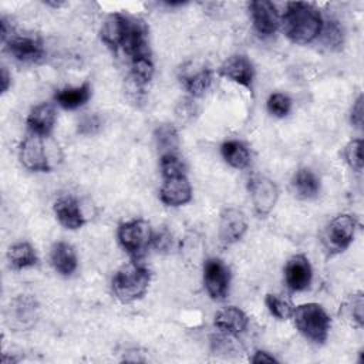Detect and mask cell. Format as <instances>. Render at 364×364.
<instances>
[{
  "label": "cell",
  "instance_id": "1",
  "mask_svg": "<svg viewBox=\"0 0 364 364\" xmlns=\"http://www.w3.org/2000/svg\"><path fill=\"white\" fill-rule=\"evenodd\" d=\"M284 34L297 44L311 43L320 36L323 20L320 11L310 3H289L283 14Z\"/></svg>",
  "mask_w": 364,
  "mask_h": 364
},
{
  "label": "cell",
  "instance_id": "2",
  "mask_svg": "<svg viewBox=\"0 0 364 364\" xmlns=\"http://www.w3.org/2000/svg\"><path fill=\"white\" fill-rule=\"evenodd\" d=\"M151 273L149 270L136 263H128L122 266L112 279V290L118 300L122 303H131L141 299L149 286Z\"/></svg>",
  "mask_w": 364,
  "mask_h": 364
},
{
  "label": "cell",
  "instance_id": "3",
  "mask_svg": "<svg viewBox=\"0 0 364 364\" xmlns=\"http://www.w3.org/2000/svg\"><path fill=\"white\" fill-rule=\"evenodd\" d=\"M293 318L297 330L314 343H324L330 330V317L317 303L300 304L293 310Z\"/></svg>",
  "mask_w": 364,
  "mask_h": 364
},
{
  "label": "cell",
  "instance_id": "4",
  "mask_svg": "<svg viewBox=\"0 0 364 364\" xmlns=\"http://www.w3.org/2000/svg\"><path fill=\"white\" fill-rule=\"evenodd\" d=\"M355 219L351 215H338L326 226L321 240L330 255L344 252L353 242L355 233Z\"/></svg>",
  "mask_w": 364,
  "mask_h": 364
},
{
  "label": "cell",
  "instance_id": "5",
  "mask_svg": "<svg viewBox=\"0 0 364 364\" xmlns=\"http://www.w3.org/2000/svg\"><path fill=\"white\" fill-rule=\"evenodd\" d=\"M154 239L152 229L144 219H132L119 225L118 240L121 246L134 257L145 253Z\"/></svg>",
  "mask_w": 364,
  "mask_h": 364
},
{
  "label": "cell",
  "instance_id": "6",
  "mask_svg": "<svg viewBox=\"0 0 364 364\" xmlns=\"http://www.w3.org/2000/svg\"><path fill=\"white\" fill-rule=\"evenodd\" d=\"M247 189L257 215L264 216L270 213L279 199L277 185L267 176L255 175L249 179Z\"/></svg>",
  "mask_w": 364,
  "mask_h": 364
},
{
  "label": "cell",
  "instance_id": "7",
  "mask_svg": "<svg viewBox=\"0 0 364 364\" xmlns=\"http://www.w3.org/2000/svg\"><path fill=\"white\" fill-rule=\"evenodd\" d=\"M203 282L209 296L215 300H222L229 290V269L220 259L210 257L203 264Z\"/></svg>",
  "mask_w": 364,
  "mask_h": 364
},
{
  "label": "cell",
  "instance_id": "8",
  "mask_svg": "<svg viewBox=\"0 0 364 364\" xmlns=\"http://www.w3.org/2000/svg\"><path fill=\"white\" fill-rule=\"evenodd\" d=\"M121 48L131 57V60L151 57L149 43H148V30L142 21L129 17L127 33L121 44Z\"/></svg>",
  "mask_w": 364,
  "mask_h": 364
},
{
  "label": "cell",
  "instance_id": "9",
  "mask_svg": "<svg viewBox=\"0 0 364 364\" xmlns=\"http://www.w3.org/2000/svg\"><path fill=\"white\" fill-rule=\"evenodd\" d=\"M18 155L21 164L30 171L48 172L51 169L40 135L31 134L30 136H27L20 145Z\"/></svg>",
  "mask_w": 364,
  "mask_h": 364
},
{
  "label": "cell",
  "instance_id": "10",
  "mask_svg": "<svg viewBox=\"0 0 364 364\" xmlns=\"http://www.w3.org/2000/svg\"><path fill=\"white\" fill-rule=\"evenodd\" d=\"M252 21L257 33L263 36L273 34L280 26V16L276 6L269 0H255L249 3Z\"/></svg>",
  "mask_w": 364,
  "mask_h": 364
},
{
  "label": "cell",
  "instance_id": "11",
  "mask_svg": "<svg viewBox=\"0 0 364 364\" xmlns=\"http://www.w3.org/2000/svg\"><path fill=\"white\" fill-rule=\"evenodd\" d=\"M247 230L246 215L236 208H226L220 213L219 236L223 243L232 245L239 242Z\"/></svg>",
  "mask_w": 364,
  "mask_h": 364
},
{
  "label": "cell",
  "instance_id": "12",
  "mask_svg": "<svg viewBox=\"0 0 364 364\" xmlns=\"http://www.w3.org/2000/svg\"><path fill=\"white\" fill-rule=\"evenodd\" d=\"M311 277L313 269L304 255H294L287 260L284 267V280L290 290H306L311 283Z\"/></svg>",
  "mask_w": 364,
  "mask_h": 364
},
{
  "label": "cell",
  "instance_id": "13",
  "mask_svg": "<svg viewBox=\"0 0 364 364\" xmlns=\"http://www.w3.org/2000/svg\"><path fill=\"white\" fill-rule=\"evenodd\" d=\"M162 203L168 206H181L192 199V188L186 175L164 178V183L159 191Z\"/></svg>",
  "mask_w": 364,
  "mask_h": 364
},
{
  "label": "cell",
  "instance_id": "14",
  "mask_svg": "<svg viewBox=\"0 0 364 364\" xmlns=\"http://www.w3.org/2000/svg\"><path fill=\"white\" fill-rule=\"evenodd\" d=\"M9 51L21 63H37L44 55L43 43L33 36H10Z\"/></svg>",
  "mask_w": 364,
  "mask_h": 364
},
{
  "label": "cell",
  "instance_id": "15",
  "mask_svg": "<svg viewBox=\"0 0 364 364\" xmlns=\"http://www.w3.org/2000/svg\"><path fill=\"white\" fill-rule=\"evenodd\" d=\"M219 74L246 87L252 88L255 71L250 60L246 55L236 54L229 57L219 68Z\"/></svg>",
  "mask_w": 364,
  "mask_h": 364
},
{
  "label": "cell",
  "instance_id": "16",
  "mask_svg": "<svg viewBox=\"0 0 364 364\" xmlns=\"http://www.w3.org/2000/svg\"><path fill=\"white\" fill-rule=\"evenodd\" d=\"M54 213L58 222L71 230L80 229L85 223V218L80 208V203L73 196H61L54 203Z\"/></svg>",
  "mask_w": 364,
  "mask_h": 364
},
{
  "label": "cell",
  "instance_id": "17",
  "mask_svg": "<svg viewBox=\"0 0 364 364\" xmlns=\"http://www.w3.org/2000/svg\"><path fill=\"white\" fill-rule=\"evenodd\" d=\"M128 21L129 17L121 13H112L105 18L101 27V38L111 50L117 51L121 47L127 33Z\"/></svg>",
  "mask_w": 364,
  "mask_h": 364
},
{
  "label": "cell",
  "instance_id": "18",
  "mask_svg": "<svg viewBox=\"0 0 364 364\" xmlns=\"http://www.w3.org/2000/svg\"><path fill=\"white\" fill-rule=\"evenodd\" d=\"M247 323H249V318L245 314V311L235 306L225 307L219 310L215 316V326L220 331L232 336L243 333L247 327Z\"/></svg>",
  "mask_w": 364,
  "mask_h": 364
},
{
  "label": "cell",
  "instance_id": "19",
  "mask_svg": "<svg viewBox=\"0 0 364 364\" xmlns=\"http://www.w3.org/2000/svg\"><path fill=\"white\" fill-rule=\"evenodd\" d=\"M181 82L191 95L200 97L210 87L212 74L205 67L192 65L191 68H183V73L181 74Z\"/></svg>",
  "mask_w": 364,
  "mask_h": 364
},
{
  "label": "cell",
  "instance_id": "20",
  "mask_svg": "<svg viewBox=\"0 0 364 364\" xmlns=\"http://www.w3.org/2000/svg\"><path fill=\"white\" fill-rule=\"evenodd\" d=\"M55 124V111L50 104H40L31 109L27 117V125L31 134L36 135H48Z\"/></svg>",
  "mask_w": 364,
  "mask_h": 364
},
{
  "label": "cell",
  "instance_id": "21",
  "mask_svg": "<svg viewBox=\"0 0 364 364\" xmlns=\"http://www.w3.org/2000/svg\"><path fill=\"white\" fill-rule=\"evenodd\" d=\"M53 267L63 276H70L77 269V255L74 247L67 242H57L50 253Z\"/></svg>",
  "mask_w": 364,
  "mask_h": 364
},
{
  "label": "cell",
  "instance_id": "22",
  "mask_svg": "<svg viewBox=\"0 0 364 364\" xmlns=\"http://www.w3.org/2000/svg\"><path fill=\"white\" fill-rule=\"evenodd\" d=\"M37 304L30 297H18L10 304V326L17 328H27L36 320Z\"/></svg>",
  "mask_w": 364,
  "mask_h": 364
},
{
  "label": "cell",
  "instance_id": "23",
  "mask_svg": "<svg viewBox=\"0 0 364 364\" xmlns=\"http://www.w3.org/2000/svg\"><path fill=\"white\" fill-rule=\"evenodd\" d=\"M91 97V87L88 82H84L78 87L63 88L55 92V101L64 109H77L82 107Z\"/></svg>",
  "mask_w": 364,
  "mask_h": 364
},
{
  "label": "cell",
  "instance_id": "24",
  "mask_svg": "<svg viewBox=\"0 0 364 364\" xmlns=\"http://www.w3.org/2000/svg\"><path fill=\"white\" fill-rule=\"evenodd\" d=\"M293 191L300 199L316 198L320 192V179L311 169L301 168L293 178Z\"/></svg>",
  "mask_w": 364,
  "mask_h": 364
},
{
  "label": "cell",
  "instance_id": "25",
  "mask_svg": "<svg viewBox=\"0 0 364 364\" xmlns=\"http://www.w3.org/2000/svg\"><path fill=\"white\" fill-rule=\"evenodd\" d=\"M220 152L223 159L233 168L236 169H243L249 165L250 161V154L247 146L236 139H230L222 144Z\"/></svg>",
  "mask_w": 364,
  "mask_h": 364
},
{
  "label": "cell",
  "instance_id": "26",
  "mask_svg": "<svg viewBox=\"0 0 364 364\" xmlns=\"http://www.w3.org/2000/svg\"><path fill=\"white\" fill-rule=\"evenodd\" d=\"M7 260L16 270H21L37 263V255L34 247L27 242H18L10 246L7 252Z\"/></svg>",
  "mask_w": 364,
  "mask_h": 364
},
{
  "label": "cell",
  "instance_id": "27",
  "mask_svg": "<svg viewBox=\"0 0 364 364\" xmlns=\"http://www.w3.org/2000/svg\"><path fill=\"white\" fill-rule=\"evenodd\" d=\"M154 138L161 155L176 154V149L179 146V136L176 128L172 124H161L155 129Z\"/></svg>",
  "mask_w": 364,
  "mask_h": 364
},
{
  "label": "cell",
  "instance_id": "28",
  "mask_svg": "<svg viewBox=\"0 0 364 364\" xmlns=\"http://www.w3.org/2000/svg\"><path fill=\"white\" fill-rule=\"evenodd\" d=\"M154 77V63L151 57L131 60V77L129 81L135 82L139 87L148 84Z\"/></svg>",
  "mask_w": 364,
  "mask_h": 364
},
{
  "label": "cell",
  "instance_id": "29",
  "mask_svg": "<svg viewBox=\"0 0 364 364\" xmlns=\"http://www.w3.org/2000/svg\"><path fill=\"white\" fill-rule=\"evenodd\" d=\"M363 311H364V299H363V294H361V293L353 294V296L343 304L344 317H346L347 320H350L351 324L355 326V327H363V324H364Z\"/></svg>",
  "mask_w": 364,
  "mask_h": 364
},
{
  "label": "cell",
  "instance_id": "30",
  "mask_svg": "<svg viewBox=\"0 0 364 364\" xmlns=\"http://www.w3.org/2000/svg\"><path fill=\"white\" fill-rule=\"evenodd\" d=\"M264 303L269 309V311L277 317L279 320H287L293 314V306L289 300L277 296V294H267L264 299Z\"/></svg>",
  "mask_w": 364,
  "mask_h": 364
},
{
  "label": "cell",
  "instance_id": "31",
  "mask_svg": "<svg viewBox=\"0 0 364 364\" xmlns=\"http://www.w3.org/2000/svg\"><path fill=\"white\" fill-rule=\"evenodd\" d=\"M267 109L272 115L283 118L286 117L291 109V100L286 94L274 92L267 100Z\"/></svg>",
  "mask_w": 364,
  "mask_h": 364
},
{
  "label": "cell",
  "instance_id": "32",
  "mask_svg": "<svg viewBox=\"0 0 364 364\" xmlns=\"http://www.w3.org/2000/svg\"><path fill=\"white\" fill-rule=\"evenodd\" d=\"M161 172L164 178L178 176L185 173V166L176 154L161 155Z\"/></svg>",
  "mask_w": 364,
  "mask_h": 364
},
{
  "label": "cell",
  "instance_id": "33",
  "mask_svg": "<svg viewBox=\"0 0 364 364\" xmlns=\"http://www.w3.org/2000/svg\"><path fill=\"white\" fill-rule=\"evenodd\" d=\"M361 146H363L361 139H351L344 148V158H346L348 166L357 172H360L363 169Z\"/></svg>",
  "mask_w": 364,
  "mask_h": 364
},
{
  "label": "cell",
  "instance_id": "34",
  "mask_svg": "<svg viewBox=\"0 0 364 364\" xmlns=\"http://www.w3.org/2000/svg\"><path fill=\"white\" fill-rule=\"evenodd\" d=\"M320 34H323V43L328 48H340L343 44V30L337 24V21H328L324 28H321Z\"/></svg>",
  "mask_w": 364,
  "mask_h": 364
},
{
  "label": "cell",
  "instance_id": "35",
  "mask_svg": "<svg viewBox=\"0 0 364 364\" xmlns=\"http://www.w3.org/2000/svg\"><path fill=\"white\" fill-rule=\"evenodd\" d=\"M101 127V119L98 115H87L78 124V131L82 135H92Z\"/></svg>",
  "mask_w": 364,
  "mask_h": 364
},
{
  "label": "cell",
  "instance_id": "36",
  "mask_svg": "<svg viewBox=\"0 0 364 364\" xmlns=\"http://www.w3.org/2000/svg\"><path fill=\"white\" fill-rule=\"evenodd\" d=\"M351 122L357 128L363 127V95H358V98L354 101L351 108Z\"/></svg>",
  "mask_w": 364,
  "mask_h": 364
},
{
  "label": "cell",
  "instance_id": "37",
  "mask_svg": "<svg viewBox=\"0 0 364 364\" xmlns=\"http://www.w3.org/2000/svg\"><path fill=\"white\" fill-rule=\"evenodd\" d=\"M252 363H253V364L277 363V360H276L273 355H270L269 353H266V351H256L255 355H253V358H252Z\"/></svg>",
  "mask_w": 364,
  "mask_h": 364
},
{
  "label": "cell",
  "instance_id": "38",
  "mask_svg": "<svg viewBox=\"0 0 364 364\" xmlns=\"http://www.w3.org/2000/svg\"><path fill=\"white\" fill-rule=\"evenodd\" d=\"M10 87V75L6 70V67L1 68V92H6Z\"/></svg>",
  "mask_w": 364,
  "mask_h": 364
}]
</instances>
